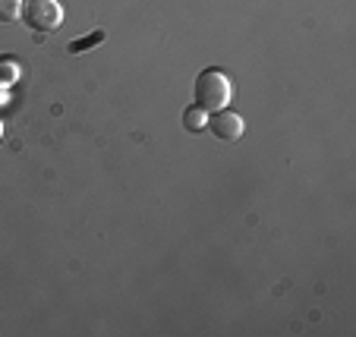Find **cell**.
<instances>
[{"mask_svg":"<svg viewBox=\"0 0 356 337\" xmlns=\"http://www.w3.org/2000/svg\"><path fill=\"white\" fill-rule=\"evenodd\" d=\"M16 79H19V63L13 57H0V88L13 85Z\"/></svg>","mask_w":356,"mask_h":337,"instance_id":"5","label":"cell"},{"mask_svg":"<svg viewBox=\"0 0 356 337\" xmlns=\"http://www.w3.org/2000/svg\"><path fill=\"white\" fill-rule=\"evenodd\" d=\"M22 16V0H0V22H16Z\"/></svg>","mask_w":356,"mask_h":337,"instance_id":"6","label":"cell"},{"mask_svg":"<svg viewBox=\"0 0 356 337\" xmlns=\"http://www.w3.org/2000/svg\"><path fill=\"white\" fill-rule=\"evenodd\" d=\"M22 19L35 32H54L63 22V7L57 0H22Z\"/></svg>","mask_w":356,"mask_h":337,"instance_id":"2","label":"cell"},{"mask_svg":"<svg viewBox=\"0 0 356 337\" xmlns=\"http://www.w3.org/2000/svg\"><path fill=\"white\" fill-rule=\"evenodd\" d=\"M183 126H186L189 133H202V129L209 126V114H205L199 104H193V108L183 110Z\"/></svg>","mask_w":356,"mask_h":337,"instance_id":"4","label":"cell"},{"mask_svg":"<svg viewBox=\"0 0 356 337\" xmlns=\"http://www.w3.org/2000/svg\"><path fill=\"white\" fill-rule=\"evenodd\" d=\"M234 98V82L224 69H202L199 79H195V101L205 114H215L224 110Z\"/></svg>","mask_w":356,"mask_h":337,"instance_id":"1","label":"cell"},{"mask_svg":"<svg viewBox=\"0 0 356 337\" xmlns=\"http://www.w3.org/2000/svg\"><path fill=\"white\" fill-rule=\"evenodd\" d=\"M209 129L218 135V139H224V142H236L243 135V117L240 114H234V110H215V114L209 117Z\"/></svg>","mask_w":356,"mask_h":337,"instance_id":"3","label":"cell"},{"mask_svg":"<svg viewBox=\"0 0 356 337\" xmlns=\"http://www.w3.org/2000/svg\"><path fill=\"white\" fill-rule=\"evenodd\" d=\"M0 139H3V123H0Z\"/></svg>","mask_w":356,"mask_h":337,"instance_id":"8","label":"cell"},{"mask_svg":"<svg viewBox=\"0 0 356 337\" xmlns=\"http://www.w3.org/2000/svg\"><path fill=\"white\" fill-rule=\"evenodd\" d=\"M101 41H104V32H92L88 35V38H76V41H70V54H82V51H86V47H95V44H101Z\"/></svg>","mask_w":356,"mask_h":337,"instance_id":"7","label":"cell"}]
</instances>
